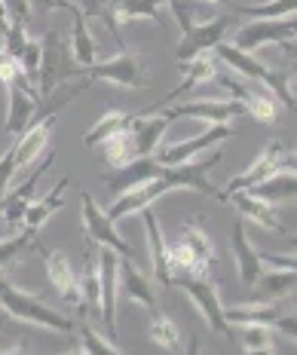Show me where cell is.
I'll return each instance as SVG.
<instances>
[{
    "label": "cell",
    "instance_id": "cell-1",
    "mask_svg": "<svg viewBox=\"0 0 297 355\" xmlns=\"http://www.w3.org/2000/svg\"><path fill=\"white\" fill-rule=\"evenodd\" d=\"M212 55L218 58V62H224L233 73H239V77L264 83L273 95H276L279 105H285L288 110L297 107L294 89H291V71L288 68H266L261 58H255L251 53H245V49H236L233 43H224V40H221L218 46H212Z\"/></svg>",
    "mask_w": 297,
    "mask_h": 355
},
{
    "label": "cell",
    "instance_id": "cell-2",
    "mask_svg": "<svg viewBox=\"0 0 297 355\" xmlns=\"http://www.w3.org/2000/svg\"><path fill=\"white\" fill-rule=\"evenodd\" d=\"M40 43L43 49H40V68H37V95H49L56 86L83 77V64H77V58L71 53V43L62 37V31L49 28Z\"/></svg>",
    "mask_w": 297,
    "mask_h": 355
},
{
    "label": "cell",
    "instance_id": "cell-3",
    "mask_svg": "<svg viewBox=\"0 0 297 355\" xmlns=\"http://www.w3.org/2000/svg\"><path fill=\"white\" fill-rule=\"evenodd\" d=\"M0 306H3V313L16 322L40 324V328L58 331V334H74V331H77V322H74L71 315L46 306L40 297L22 291V288H16V285H6L3 291H0Z\"/></svg>",
    "mask_w": 297,
    "mask_h": 355
},
{
    "label": "cell",
    "instance_id": "cell-4",
    "mask_svg": "<svg viewBox=\"0 0 297 355\" xmlns=\"http://www.w3.org/2000/svg\"><path fill=\"white\" fill-rule=\"evenodd\" d=\"M175 288H181L187 297L196 303L199 315L205 319L209 331L214 334H224V337H233V324H227L224 319V306H221V297H218V288L212 285L209 276L203 272H184V270H172V282Z\"/></svg>",
    "mask_w": 297,
    "mask_h": 355
},
{
    "label": "cell",
    "instance_id": "cell-5",
    "mask_svg": "<svg viewBox=\"0 0 297 355\" xmlns=\"http://www.w3.org/2000/svg\"><path fill=\"white\" fill-rule=\"evenodd\" d=\"M221 86L233 95V101H239L242 110H248L257 123L273 125L279 120V101L276 95L270 92L264 83L257 80H245V77H230V73H221Z\"/></svg>",
    "mask_w": 297,
    "mask_h": 355
},
{
    "label": "cell",
    "instance_id": "cell-6",
    "mask_svg": "<svg viewBox=\"0 0 297 355\" xmlns=\"http://www.w3.org/2000/svg\"><path fill=\"white\" fill-rule=\"evenodd\" d=\"M221 157H224V150H221V147H214V150L205 153L203 159L193 157L187 162H178V166H162L160 175L166 178L172 190L187 187V190H196V193H203V196H221V190L209 181V172L221 162Z\"/></svg>",
    "mask_w": 297,
    "mask_h": 355
},
{
    "label": "cell",
    "instance_id": "cell-7",
    "mask_svg": "<svg viewBox=\"0 0 297 355\" xmlns=\"http://www.w3.org/2000/svg\"><path fill=\"white\" fill-rule=\"evenodd\" d=\"M80 205H83V230H86V242H92V245H105L110 251H117L120 257H126V261H135V248L129 245V242L123 239L120 233H117L114 220L108 218L105 211L95 205V199L89 190H83L80 193Z\"/></svg>",
    "mask_w": 297,
    "mask_h": 355
},
{
    "label": "cell",
    "instance_id": "cell-8",
    "mask_svg": "<svg viewBox=\"0 0 297 355\" xmlns=\"http://www.w3.org/2000/svg\"><path fill=\"white\" fill-rule=\"evenodd\" d=\"M236 135V129L230 123H209V129L199 132L196 138H187V141H175V144H162L153 150V159L160 162V166H178V162H187L193 159L196 153H205L212 150L214 144H224L230 138Z\"/></svg>",
    "mask_w": 297,
    "mask_h": 355
},
{
    "label": "cell",
    "instance_id": "cell-9",
    "mask_svg": "<svg viewBox=\"0 0 297 355\" xmlns=\"http://www.w3.org/2000/svg\"><path fill=\"white\" fill-rule=\"evenodd\" d=\"M83 77L95 80H105V83L114 86H126V89H141V86H151V77H147V64L138 62L132 53L120 49V55L108 58V62H92L89 68H83Z\"/></svg>",
    "mask_w": 297,
    "mask_h": 355
},
{
    "label": "cell",
    "instance_id": "cell-10",
    "mask_svg": "<svg viewBox=\"0 0 297 355\" xmlns=\"http://www.w3.org/2000/svg\"><path fill=\"white\" fill-rule=\"evenodd\" d=\"M56 162V150H49L46 157H43V162H37L34 172L28 178H22L19 187L6 190L3 196H0V218H3V224L10 227H22V218H25V209L31 205V199L37 193V184H40V178L53 168Z\"/></svg>",
    "mask_w": 297,
    "mask_h": 355
},
{
    "label": "cell",
    "instance_id": "cell-11",
    "mask_svg": "<svg viewBox=\"0 0 297 355\" xmlns=\"http://www.w3.org/2000/svg\"><path fill=\"white\" fill-rule=\"evenodd\" d=\"M297 25L288 19H255L248 25H242L239 31L233 34V46L245 49V53H255L261 46H276L282 40H294Z\"/></svg>",
    "mask_w": 297,
    "mask_h": 355
},
{
    "label": "cell",
    "instance_id": "cell-12",
    "mask_svg": "<svg viewBox=\"0 0 297 355\" xmlns=\"http://www.w3.org/2000/svg\"><path fill=\"white\" fill-rule=\"evenodd\" d=\"M227 31H230V16H214V19H205V21H193L187 31L181 34V40H178L175 58L178 62H187V58L212 53V46H218Z\"/></svg>",
    "mask_w": 297,
    "mask_h": 355
},
{
    "label": "cell",
    "instance_id": "cell-13",
    "mask_svg": "<svg viewBox=\"0 0 297 355\" xmlns=\"http://www.w3.org/2000/svg\"><path fill=\"white\" fill-rule=\"evenodd\" d=\"M99 248V285H101V306H99V319L105 322L108 328V340L117 343V282H120V254L110 251L105 245H95Z\"/></svg>",
    "mask_w": 297,
    "mask_h": 355
},
{
    "label": "cell",
    "instance_id": "cell-14",
    "mask_svg": "<svg viewBox=\"0 0 297 355\" xmlns=\"http://www.w3.org/2000/svg\"><path fill=\"white\" fill-rule=\"evenodd\" d=\"M153 114H162L166 120H178V116H190V120H203V123H230L239 114H245L239 101L233 98H199L190 101V105H166Z\"/></svg>",
    "mask_w": 297,
    "mask_h": 355
},
{
    "label": "cell",
    "instance_id": "cell-15",
    "mask_svg": "<svg viewBox=\"0 0 297 355\" xmlns=\"http://www.w3.org/2000/svg\"><path fill=\"white\" fill-rule=\"evenodd\" d=\"M279 168H294V150H285V144L282 141H270L264 147V153L251 162L245 172H239L233 178V181L227 184V193L230 190H248L255 187L257 181H264V178H270L273 172H279Z\"/></svg>",
    "mask_w": 297,
    "mask_h": 355
},
{
    "label": "cell",
    "instance_id": "cell-16",
    "mask_svg": "<svg viewBox=\"0 0 297 355\" xmlns=\"http://www.w3.org/2000/svg\"><path fill=\"white\" fill-rule=\"evenodd\" d=\"M160 168H162V166H160ZM166 193H172V187H169V181L157 172V178H151V181L138 184V187H132V190H123V193L108 205V211H105V214L117 224V220L129 218V214H138L141 209L153 205L160 196H166Z\"/></svg>",
    "mask_w": 297,
    "mask_h": 355
},
{
    "label": "cell",
    "instance_id": "cell-17",
    "mask_svg": "<svg viewBox=\"0 0 297 355\" xmlns=\"http://www.w3.org/2000/svg\"><path fill=\"white\" fill-rule=\"evenodd\" d=\"M221 202H230L236 211H239L242 220H255L257 227H264V230H273L279 236H288V239H294L291 233H288V227L279 220V214L273 211V202H264V199L251 196L248 190H230V193H221L218 196Z\"/></svg>",
    "mask_w": 297,
    "mask_h": 355
},
{
    "label": "cell",
    "instance_id": "cell-18",
    "mask_svg": "<svg viewBox=\"0 0 297 355\" xmlns=\"http://www.w3.org/2000/svg\"><path fill=\"white\" fill-rule=\"evenodd\" d=\"M56 129V116H40L28 125L25 132H19V141L12 144V159H16V175L25 172L31 162L43 157V150L49 147V135Z\"/></svg>",
    "mask_w": 297,
    "mask_h": 355
},
{
    "label": "cell",
    "instance_id": "cell-19",
    "mask_svg": "<svg viewBox=\"0 0 297 355\" xmlns=\"http://www.w3.org/2000/svg\"><path fill=\"white\" fill-rule=\"evenodd\" d=\"M31 248H37V251H40V254H43V261H46V276H49V282L56 285V291L62 294V300L80 309V279L74 276L68 254H65V251L43 248L40 242H34Z\"/></svg>",
    "mask_w": 297,
    "mask_h": 355
},
{
    "label": "cell",
    "instance_id": "cell-20",
    "mask_svg": "<svg viewBox=\"0 0 297 355\" xmlns=\"http://www.w3.org/2000/svg\"><path fill=\"white\" fill-rule=\"evenodd\" d=\"M3 89H6V132L19 135V132H25L31 125L40 95H37L34 86H22V83H10Z\"/></svg>",
    "mask_w": 297,
    "mask_h": 355
},
{
    "label": "cell",
    "instance_id": "cell-21",
    "mask_svg": "<svg viewBox=\"0 0 297 355\" xmlns=\"http://www.w3.org/2000/svg\"><path fill=\"white\" fill-rule=\"evenodd\" d=\"M181 73H184V80L178 83L172 92L166 95L162 101H157L153 107H147L144 114H153V110H160V107H166V105H172V101L181 98L187 89L193 86H199V83H209V80L218 77V58H214L212 53H203V55H196V58H187V62H181Z\"/></svg>",
    "mask_w": 297,
    "mask_h": 355
},
{
    "label": "cell",
    "instance_id": "cell-22",
    "mask_svg": "<svg viewBox=\"0 0 297 355\" xmlns=\"http://www.w3.org/2000/svg\"><path fill=\"white\" fill-rule=\"evenodd\" d=\"M230 245H233V257H236V270H239V282L245 288H251L257 282V276L264 272V261L257 254V248L248 242L245 236V220L239 218L233 224V233H230Z\"/></svg>",
    "mask_w": 297,
    "mask_h": 355
},
{
    "label": "cell",
    "instance_id": "cell-23",
    "mask_svg": "<svg viewBox=\"0 0 297 355\" xmlns=\"http://www.w3.org/2000/svg\"><path fill=\"white\" fill-rule=\"evenodd\" d=\"M169 123L162 114H141L132 116L129 123V135H132V147H135V157H153V150L160 147L162 135H166Z\"/></svg>",
    "mask_w": 297,
    "mask_h": 355
},
{
    "label": "cell",
    "instance_id": "cell-24",
    "mask_svg": "<svg viewBox=\"0 0 297 355\" xmlns=\"http://www.w3.org/2000/svg\"><path fill=\"white\" fill-rule=\"evenodd\" d=\"M157 172H160V162L153 157H135V159L123 162V166H114V172L105 175V184L114 193H123V190H132L138 184L157 178Z\"/></svg>",
    "mask_w": 297,
    "mask_h": 355
},
{
    "label": "cell",
    "instance_id": "cell-25",
    "mask_svg": "<svg viewBox=\"0 0 297 355\" xmlns=\"http://www.w3.org/2000/svg\"><path fill=\"white\" fill-rule=\"evenodd\" d=\"M117 270H120V282H117V285H120V291L132 303H141L147 313H153V309H157V291H153L151 279H144L135 270V261H126V257H120Z\"/></svg>",
    "mask_w": 297,
    "mask_h": 355
},
{
    "label": "cell",
    "instance_id": "cell-26",
    "mask_svg": "<svg viewBox=\"0 0 297 355\" xmlns=\"http://www.w3.org/2000/svg\"><path fill=\"white\" fill-rule=\"evenodd\" d=\"M141 218H144V230H147V242H151V263H153V279H157L160 285H169L172 282V266H169V254H166V239H162L160 233V220L153 209L147 205V209L138 211Z\"/></svg>",
    "mask_w": 297,
    "mask_h": 355
},
{
    "label": "cell",
    "instance_id": "cell-27",
    "mask_svg": "<svg viewBox=\"0 0 297 355\" xmlns=\"http://www.w3.org/2000/svg\"><path fill=\"white\" fill-rule=\"evenodd\" d=\"M181 233H184L181 242L187 245V251L193 254V261H196L199 272H203V276H209L212 266L218 263V254H214V248H212V242H209V233H205L203 220H199V218L184 220V224H181Z\"/></svg>",
    "mask_w": 297,
    "mask_h": 355
},
{
    "label": "cell",
    "instance_id": "cell-28",
    "mask_svg": "<svg viewBox=\"0 0 297 355\" xmlns=\"http://www.w3.org/2000/svg\"><path fill=\"white\" fill-rule=\"evenodd\" d=\"M68 184H71V178H62V181H58L49 193H43V199H31V205L25 209L22 224H25L28 230H40V227L65 205V190H68Z\"/></svg>",
    "mask_w": 297,
    "mask_h": 355
},
{
    "label": "cell",
    "instance_id": "cell-29",
    "mask_svg": "<svg viewBox=\"0 0 297 355\" xmlns=\"http://www.w3.org/2000/svg\"><path fill=\"white\" fill-rule=\"evenodd\" d=\"M285 313L276 300H255L248 306H230L224 309L227 324H276V319Z\"/></svg>",
    "mask_w": 297,
    "mask_h": 355
},
{
    "label": "cell",
    "instance_id": "cell-30",
    "mask_svg": "<svg viewBox=\"0 0 297 355\" xmlns=\"http://www.w3.org/2000/svg\"><path fill=\"white\" fill-rule=\"evenodd\" d=\"M251 196L264 199V202H276V199H294L297 193V175L294 168H279V172H273L270 178H264V181H257L255 187H248Z\"/></svg>",
    "mask_w": 297,
    "mask_h": 355
},
{
    "label": "cell",
    "instance_id": "cell-31",
    "mask_svg": "<svg viewBox=\"0 0 297 355\" xmlns=\"http://www.w3.org/2000/svg\"><path fill=\"white\" fill-rule=\"evenodd\" d=\"M71 16H74V31H71V53L74 58H77V64H83V68H89V64L95 62V53H99V46H95L92 34H89V25H86V16L77 10V6L71 3Z\"/></svg>",
    "mask_w": 297,
    "mask_h": 355
},
{
    "label": "cell",
    "instance_id": "cell-32",
    "mask_svg": "<svg viewBox=\"0 0 297 355\" xmlns=\"http://www.w3.org/2000/svg\"><path fill=\"white\" fill-rule=\"evenodd\" d=\"M297 285V270H276V272H261L257 282L251 285L257 291V300H279L288 297Z\"/></svg>",
    "mask_w": 297,
    "mask_h": 355
},
{
    "label": "cell",
    "instance_id": "cell-33",
    "mask_svg": "<svg viewBox=\"0 0 297 355\" xmlns=\"http://www.w3.org/2000/svg\"><path fill=\"white\" fill-rule=\"evenodd\" d=\"M151 340L160 346V349H166V352H187V346L181 343V331H178V324L169 319V315H162L160 309H153L151 313Z\"/></svg>",
    "mask_w": 297,
    "mask_h": 355
},
{
    "label": "cell",
    "instance_id": "cell-34",
    "mask_svg": "<svg viewBox=\"0 0 297 355\" xmlns=\"http://www.w3.org/2000/svg\"><path fill=\"white\" fill-rule=\"evenodd\" d=\"M166 0H114V19L117 25L132 19H147L153 25H160V6Z\"/></svg>",
    "mask_w": 297,
    "mask_h": 355
},
{
    "label": "cell",
    "instance_id": "cell-35",
    "mask_svg": "<svg viewBox=\"0 0 297 355\" xmlns=\"http://www.w3.org/2000/svg\"><path fill=\"white\" fill-rule=\"evenodd\" d=\"M129 123H132V114H123V110H108L105 116H101L99 123L92 125V129L83 135V144L92 150V147H99L101 141H108L110 135H117V132H123V129H129Z\"/></svg>",
    "mask_w": 297,
    "mask_h": 355
},
{
    "label": "cell",
    "instance_id": "cell-36",
    "mask_svg": "<svg viewBox=\"0 0 297 355\" xmlns=\"http://www.w3.org/2000/svg\"><path fill=\"white\" fill-rule=\"evenodd\" d=\"M71 3L77 6L86 19H101V21H105L108 31L114 34V40H117V49H126L123 46L120 25H117V19H114V0H71Z\"/></svg>",
    "mask_w": 297,
    "mask_h": 355
},
{
    "label": "cell",
    "instance_id": "cell-37",
    "mask_svg": "<svg viewBox=\"0 0 297 355\" xmlns=\"http://www.w3.org/2000/svg\"><path fill=\"white\" fill-rule=\"evenodd\" d=\"M239 346L245 352H279L276 334H273V324H242Z\"/></svg>",
    "mask_w": 297,
    "mask_h": 355
},
{
    "label": "cell",
    "instance_id": "cell-38",
    "mask_svg": "<svg viewBox=\"0 0 297 355\" xmlns=\"http://www.w3.org/2000/svg\"><path fill=\"white\" fill-rule=\"evenodd\" d=\"M239 16H248V19H288L294 16L297 10V0H266V3H236L233 6Z\"/></svg>",
    "mask_w": 297,
    "mask_h": 355
},
{
    "label": "cell",
    "instance_id": "cell-39",
    "mask_svg": "<svg viewBox=\"0 0 297 355\" xmlns=\"http://www.w3.org/2000/svg\"><path fill=\"white\" fill-rule=\"evenodd\" d=\"M101 306V285H99V263L92 266V261L86 263L83 276H80V313H86V309H92V313H99Z\"/></svg>",
    "mask_w": 297,
    "mask_h": 355
},
{
    "label": "cell",
    "instance_id": "cell-40",
    "mask_svg": "<svg viewBox=\"0 0 297 355\" xmlns=\"http://www.w3.org/2000/svg\"><path fill=\"white\" fill-rule=\"evenodd\" d=\"M99 147H105V159L110 162V168L114 166H123V162L135 159V147H132V135L129 129L117 132V135H110L108 141H101Z\"/></svg>",
    "mask_w": 297,
    "mask_h": 355
},
{
    "label": "cell",
    "instance_id": "cell-41",
    "mask_svg": "<svg viewBox=\"0 0 297 355\" xmlns=\"http://www.w3.org/2000/svg\"><path fill=\"white\" fill-rule=\"evenodd\" d=\"M37 239V230H22L19 236H10V239H0V270H10V263L16 261L25 248H31Z\"/></svg>",
    "mask_w": 297,
    "mask_h": 355
},
{
    "label": "cell",
    "instance_id": "cell-42",
    "mask_svg": "<svg viewBox=\"0 0 297 355\" xmlns=\"http://www.w3.org/2000/svg\"><path fill=\"white\" fill-rule=\"evenodd\" d=\"M77 331H80V337H83L77 352H99V355H120L123 352V346L108 343V337H101L99 331H92L89 324H77Z\"/></svg>",
    "mask_w": 297,
    "mask_h": 355
},
{
    "label": "cell",
    "instance_id": "cell-43",
    "mask_svg": "<svg viewBox=\"0 0 297 355\" xmlns=\"http://www.w3.org/2000/svg\"><path fill=\"white\" fill-rule=\"evenodd\" d=\"M40 49H43V43L40 40H34V37H28L25 40V46H22V53H19V68L25 71V77L31 80V83L37 86V68H40Z\"/></svg>",
    "mask_w": 297,
    "mask_h": 355
},
{
    "label": "cell",
    "instance_id": "cell-44",
    "mask_svg": "<svg viewBox=\"0 0 297 355\" xmlns=\"http://www.w3.org/2000/svg\"><path fill=\"white\" fill-rule=\"evenodd\" d=\"M166 3H169L178 28H181V34H184L193 25V16H196V0H166Z\"/></svg>",
    "mask_w": 297,
    "mask_h": 355
},
{
    "label": "cell",
    "instance_id": "cell-45",
    "mask_svg": "<svg viewBox=\"0 0 297 355\" xmlns=\"http://www.w3.org/2000/svg\"><path fill=\"white\" fill-rule=\"evenodd\" d=\"M12 175H16V159H12V147L0 157V196L10 190V181H12Z\"/></svg>",
    "mask_w": 297,
    "mask_h": 355
},
{
    "label": "cell",
    "instance_id": "cell-46",
    "mask_svg": "<svg viewBox=\"0 0 297 355\" xmlns=\"http://www.w3.org/2000/svg\"><path fill=\"white\" fill-rule=\"evenodd\" d=\"M28 6L37 10L40 16H46L53 10H71V0H28Z\"/></svg>",
    "mask_w": 297,
    "mask_h": 355
},
{
    "label": "cell",
    "instance_id": "cell-47",
    "mask_svg": "<svg viewBox=\"0 0 297 355\" xmlns=\"http://www.w3.org/2000/svg\"><path fill=\"white\" fill-rule=\"evenodd\" d=\"M264 263H273L279 270H294V254H270V251H257Z\"/></svg>",
    "mask_w": 297,
    "mask_h": 355
},
{
    "label": "cell",
    "instance_id": "cell-48",
    "mask_svg": "<svg viewBox=\"0 0 297 355\" xmlns=\"http://www.w3.org/2000/svg\"><path fill=\"white\" fill-rule=\"evenodd\" d=\"M3 6L10 10V19L28 21V16H31V6H28V0H3Z\"/></svg>",
    "mask_w": 297,
    "mask_h": 355
},
{
    "label": "cell",
    "instance_id": "cell-49",
    "mask_svg": "<svg viewBox=\"0 0 297 355\" xmlns=\"http://www.w3.org/2000/svg\"><path fill=\"white\" fill-rule=\"evenodd\" d=\"M10 10H6V6H3V0H0V34H3L6 31V28H10Z\"/></svg>",
    "mask_w": 297,
    "mask_h": 355
},
{
    "label": "cell",
    "instance_id": "cell-50",
    "mask_svg": "<svg viewBox=\"0 0 297 355\" xmlns=\"http://www.w3.org/2000/svg\"><path fill=\"white\" fill-rule=\"evenodd\" d=\"M6 285H10V279H6V270H0V291H3Z\"/></svg>",
    "mask_w": 297,
    "mask_h": 355
},
{
    "label": "cell",
    "instance_id": "cell-51",
    "mask_svg": "<svg viewBox=\"0 0 297 355\" xmlns=\"http://www.w3.org/2000/svg\"><path fill=\"white\" fill-rule=\"evenodd\" d=\"M209 3H227V0H209Z\"/></svg>",
    "mask_w": 297,
    "mask_h": 355
}]
</instances>
